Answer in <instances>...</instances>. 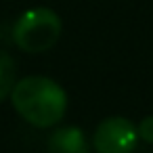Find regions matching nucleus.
<instances>
[{
    "mask_svg": "<svg viewBox=\"0 0 153 153\" xmlns=\"http://www.w3.org/2000/svg\"><path fill=\"white\" fill-rule=\"evenodd\" d=\"M48 153H88V140L78 126L57 128L46 140Z\"/></svg>",
    "mask_w": 153,
    "mask_h": 153,
    "instance_id": "nucleus-4",
    "label": "nucleus"
},
{
    "mask_svg": "<svg viewBox=\"0 0 153 153\" xmlns=\"http://www.w3.org/2000/svg\"><path fill=\"white\" fill-rule=\"evenodd\" d=\"M138 140V130L128 117H107L103 120L92 136L97 153H132Z\"/></svg>",
    "mask_w": 153,
    "mask_h": 153,
    "instance_id": "nucleus-3",
    "label": "nucleus"
},
{
    "mask_svg": "<svg viewBox=\"0 0 153 153\" xmlns=\"http://www.w3.org/2000/svg\"><path fill=\"white\" fill-rule=\"evenodd\" d=\"M61 19L53 9L38 7L21 13L13 25V40L25 53H44L61 36Z\"/></svg>",
    "mask_w": 153,
    "mask_h": 153,
    "instance_id": "nucleus-2",
    "label": "nucleus"
},
{
    "mask_svg": "<svg viewBox=\"0 0 153 153\" xmlns=\"http://www.w3.org/2000/svg\"><path fill=\"white\" fill-rule=\"evenodd\" d=\"M136 130H138V138H143L145 143H153V115L143 117L138 122Z\"/></svg>",
    "mask_w": 153,
    "mask_h": 153,
    "instance_id": "nucleus-6",
    "label": "nucleus"
},
{
    "mask_svg": "<svg viewBox=\"0 0 153 153\" xmlns=\"http://www.w3.org/2000/svg\"><path fill=\"white\" fill-rule=\"evenodd\" d=\"M17 84V71H15V61L9 53L0 51V101L11 94L13 86Z\"/></svg>",
    "mask_w": 153,
    "mask_h": 153,
    "instance_id": "nucleus-5",
    "label": "nucleus"
},
{
    "mask_svg": "<svg viewBox=\"0 0 153 153\" xmlns=\"http://www.w3.org/2000/svg\"><path fill=\"white\" fill-rule=\"evenodd\" d=\"M15 111L36 128H51L65 117L67 92L46 76L21 78L11 90Z\"/></svg>",
    "mask_w": 153,
    "mask_h": 153,
    "instance_id": "nucleus-1",
    "label": "nucleus"
}]
</instances>
